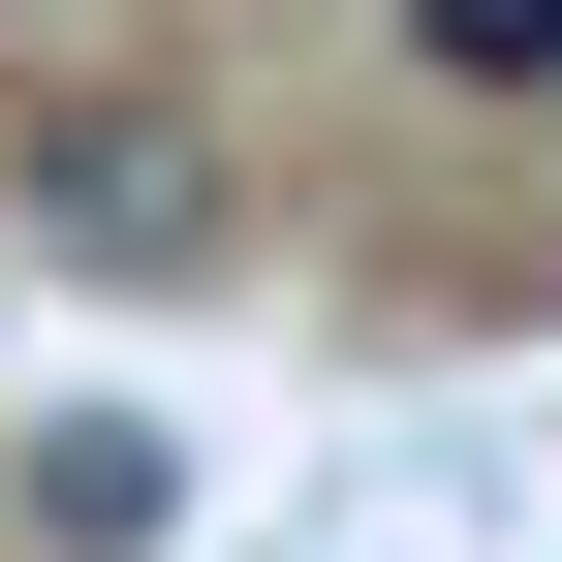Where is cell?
<instances>
[{
	"label": "cell",
	"mask_w": 562,
	"mask_h": 562,
	"mask_svg": "<svg viewBox=\"0 0 562 562\" xmlns=\"http://www.w3.org/2000/svg\"><path fill=\"white\" fill-rule=\"evenodd\" d=\"M0 220H32V250H94V281H188V250H220V125H157V94H63L32 157H0Z\"/></svg>",
	"instance_id": "cell-1"
},
{
	"label": "cell",
	"mask_w": 562,
	"mask_h": 562,
	"mask_svg": "<svg viewBox=\"0 0 562 562\" xmlns=\"http://www.w3.org/2000/svg\"><path fill=\"white\" fill-rule=\"evenodd\" d=\"M0 531H32V562H157L188 531V438H157V406H32V438H0Z\"/></svg>",
	"instance_id": "cell-2"
},
{
	"label": "cell",
	"mask_w": 562,
	"mask_h": 562,
	"mask_svg": "<svg viewBox=\"0 0 562 562\" xmlns=\"http://www.w3.org/2000/svg\"><path fill=\"white\" fill-rule=\"evenodd\" d=\"M406 63L438 94H562V0H406Z\"/></svg>",
	"instance_id": "cell-3"
}]
</instances>
